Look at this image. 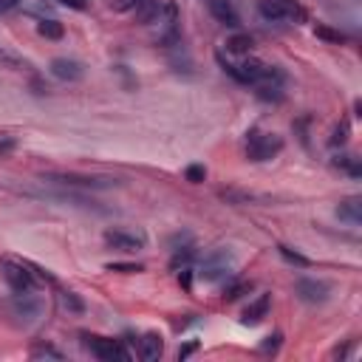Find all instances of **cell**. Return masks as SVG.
<instances>
[{
    "label": "cell",
    "mask_w": 362,
    "mask_h": 362,
    "mask_svg": "<svg viewBox=\"0 0 362 362\" xmlns=\"http://www.w3.org/2000/svg\"><path fill=\"white\" fill-rule=\"evenodd\" d=\"M0 280L14 291V294H25V291H37L40 288V277H37V269L17 260V257H8L3 255L0 257Z\"/></svg>",
    "instance_id": "1"
},
{
    "label": "cell",
    "mask_w": 362,
    "mask_h": 362,
    "mask_svg": "<svg viewBox=\"0 0 362 362\" xmlns=\"http://www.w3.org/2000/svg\"><path fill=\"white\" fill-rule=\"evenodd\" d=\"M283 150V139L277 133H266L260 127H252L246 133V158L249 161H272Z\"/></svg>",
    "instance_id": "2"
},
{
    "label": "cell",
    "mask_w": 362,
    "mask_h": 362,
    "mask_svg": "<svg viewBox=\"0 0 362 362\" xmlns=\"http://www.w3.org/2000/svg\"><path fill=\"white\" fill-rule=\"evenodd\" d=\"M232 266H235V257L229 249H215L209 252L201 266H198V274L206 280V283H218V280H226L232 274Z\"/></svg>",
    "instance_id": "3"
},
{
    "label": "cell",
    "mask_w": 362,
    "mask_h": 362,
    "mask_svg": "<svg viewBox=\"0 0 362 362\" xmlns=\"http://www.w3.org/2000/svg\"><path fill=\"white\" fill-rule=\"evenodd\" d=\"M42 297L40 294H34V291H25V294H14V300H11V305H8V311H11V317L20 322V325H31V322H37L40 317H42Z\"/></svg>",
    "instance_id": "4"
},
{
    "label": "cell",
    "mask_w": 362,
    "mask_h": 362,
    "mask_svg": "<svg viewBox=\"0 0 362 362\" xmlns=\"http://www.w3.org/2000/svg\"><path fill=\"white\" fill-rule=\"evenodd\" d=\"M82 339L85 348L102 362H130V351L119 339H107V337H82Z\"/></svg>",
    "instance_id": "5"
},
{
    "label": "cell",
    "mask_w": 362,
    "mask_h": 362,
    "mask_svg": "<svg viewBox=\"0 0 362 362\" xmlns=\"http://www.w3.org/2000/svg\"><path fill=\"white\" fill-rule=\"evenodd\" d=\"M42 181H54V184H71V187H90V189H107V187H116L119 181L116 178H107V175H79V173H45Z\"/></svg>",
    "instance_id": "6"
},
{
    "label": "cell",
    "mask_w": 362,
    "mask_h": 362,
    "mask_svg": "<svg viewBox=\"0 0 362 362\" xmlns=\"http://www.w3.org/2000/svg\"><path fill=\"white\" fill-rule=\"evenodd\" d=\"M331 283L328 280H320V277H300L297 283H294V294L303 300V303H308V305H320V303H325L328 297H331Z\"/></svg>",
    "instance_id": "7"
},
{
    "label": "cell",
    "mask_w": 362,
    "mask_h": 362,
    "mask_svg": "<svg viewBox=\"0 0 362 362\" xmlns=\"http://www.w3.org/2000/svg\"><path fill=\"white\" fill-rule=\"evenodd\" d=\"M105 243L110 249H119V252H136V249H144L147 246V235L144 232H133V229H105Z\"/></svg>",
    "instance_id": "8"
},
{
    "label": "cell",
    "mask_w": 362,
    "mask_h": 362,
    "mask_svg": "<svg viewBox=\"0 0 362 362\" xmlns=\"http://www.w3.org/2000/svg\"><path fill=\"white\" fill-rule=\"evenodd\" d=\"M257 11H260V17L269 20V23H283V20L303 17L300 6L291 3V0H257Z\"/></svg>",
    "instance_id": "9"
},
{
    "label": "cell",
    "mask_w": 362,
    "mask_h": 362,
    "mask_svg": "<svg viewBox=\"0 0 362 362\" xmlns=\"http://www.w3.org/2000/svg\"><path fill=\"white\" fill-rule=\"evenodd\" d=\"M48 68H51V74H54L57 79H62V82H79V79L85 76V65H82L79 59H74V57H54Z\"/></svg>",
    "instance_id": "10"
},
{
    "label": "cell",
    "mask_w": 362,
    "mask_h": 362,
    "mask_svg": "<svg viewBox=\"0 0 362 362\" xmlns=\"http://www.w3.org/2000/svg\"><path fill=\"white\" fill-rule=\"evenodd\" d=\"M136 351H139V356H141L144 362H156V359L164 354V339H161V334H156V331L141 334L139 342H136Z\"/></svg>",
    "instance_id": "11"
},
{
    "label": "cell",
    "mask_w": 362,
    "mask_h": 362,
    "mask_svg": "<svg viewBox=\"0 0 362 362\" xmlns=\"http://www.w3.org/2000/svg\"><path fill=\"white\" fill-rule=\"evenodd\" d=\"M206 8H209V14H212L218 23H223V25H229V28H238V25H240V14L235 11L232 0H206Z\"/></svg>",
    "instance_id": "12"
},
{
    "label": "cell",
    "mask_w": 362,
    "mask_h": 362,
    "mask_svg": "<svg viewBox=\"0 0 362 362\" xmlns=\"http://www.w3.org/2000/svg\"><path fill=\"white\" fill-rule=\"evenodd\" d=\"M269 308H272V294H260L257 300H252V303L246 305V311H243L240 322H243V325H257V322H263V320H266Z\"/></svg>",
    "instance_id": "13"
},
{
    "label": "cell",
    "mask_w": 362,
    "mask_h": 362,
    "mask_svg": "<svg viewBox=\"0 0 362 362\" xmlns=\"http://www.w3.org/2000/svg\"><path fill=\"white\" fill-rule=\"evenodd\" d=\"M337 218L345 221V223H351V226H359V223H362V198H359V195L345 198V201L337 206Z\"/></svg>",
    "instance_id": "14"
},
{
    "label": "cell",
    "mask_w": 362,
    "mask_h": 362,
    "mask_svg": "<svg viewBox=\"0 0 362 362\" xmlns=\"http://www.w3.org/2000/svg\"><path fill=\"white\" fill-rule=\"evenodd\" d=\"M252 45H255V40H252L249 34H232V37H226V42H223V48H226L229 54H240V57H246V54L252 51Z\"/></svg>",
    "instance_id": "15"
},
{
    "label": "cell",
    "mask_w": 362,
    "mask_h": 362,
    "mask_svg": "<svg viewBox=\"0 0 362 362\" xmlns=\"http://www.w3.org/2000/svg\"><path fill=\"white\" fill-rule=\"evenodd\" d=\"M37 34L45 37V40H62L65 25H62L59 20H40V23H37Z\"/></svg>",
    "instance_id": "16"
},
{
    "label": "cell",
    "mask_w": 362,
    "mask_h": 362,
    "mask_svg": "<svg viewBox=\"0 0 362 362\" xmlns=\"http://www.w3.org/2000/svg\"><path fill=\"white\" fill-rule=\"evenodd\" d=\"M314 34H317L320 40H325V42H334V45L348 42V34H342L339 28H331V25H325V23H317V25H314Z\"/></svg>",
    "instance_id": "17"
},
{
    "label": "cell",
    "mask_w": 362,
    "mask_h": 362,
    "mask_svg": "<svg viewBox=\"0 0 362 362\" xmlns=\"http://www.w3.org/2000/svg\"><path fill=\"white\" fill-rule=\"evenodd\" d=\"M28 356H31V359H57V362H62V359H65V354H62L59 348L48 345V342H40V345H34V348L28 351Z\"/></svg>",
    "instance_id": "18"
},
{
    "label": "cell",
    "mask_w": 362,
    "mask_h": 362,
    "mask_svg": "<svg viewBox=\"0 0 362 362\" xmlns=\"http://www.w3.org/2000/svg\"><path fill=\"white\" fill-rule=\"evenodd\" d=\"M246 291H252V280H235V283H229V286L223 288V300H226V303H235V300L243 297Z\"/></svg>",
    "instance_id": "19"
},
{
    "label": "cell",
    "mask_w": 362,
    "mask_h": 362,
    "mask_svg": "<svg viewBox=\"0 0 362 362\" xmlns=\"http://www.w3.org/2000/svg\"><path fill=\"white\" fill-rule=\"evenodd\" d=\"M59 305H62L65 311H71V314H82V311H85L82 297L74 294V291H59Z\"/></svg>",
    "instance_id": "20"
},
{
    "label": "cell",
    "mask_w": 362,
    "mask_h": 362,
    "mask_svg": "<svg viewBox=\"0 0 362 362\" xmlns=\"http://www.w3.org/2000/svg\"><path fill=\"white\" fill-rule=\"evenodd\" d=\"M348 136H351V122H348V119H342V122L334 127V133H331L328 144H331V147H342V144L348 141Z\"/></svg>",
    "instance_id": "21"
},
{
    "label": "cell",
    "mask_w": 362,
    "mask_h": 362,
    "mask_svg": "<svg viewBox=\"0 0 362 362\" xmlns=\"http://www.w3.org/2000/svg\"><path fill=\"white\" fill-rule=\"evenodd\" d=\"M277 252H280V257H286L288 263H294V266H300V269H308V266H311V260H308L305 255H300V252H294V249H288V246H277Z\"/></svg>",
    "instance_id": "22"
},
{
    "label": "cell",
    "mask_w": 362,
    "mask_h": 362,
    "mask_svg": "<svg viewBox=\"0 0 362 362\" xmlns=\"http://www.w3.org/2000/svg\"><path fill=\"white\" fill-rule=\"evenodd\" d=\"M0 65H6V68H11V71L28 68V62H25L23 57H17V54H11V51H6V48H0Z\"/></svg>",
    "instance_id": "23"
},
{
    "label": "cell",
    "mask_w": 362,
    "mask_h": 362,
    "mask_svg": "<svg viewBox=\"0 0 362 362\" xmlns=\"http://www.w3.org/2000/svg\"><path fill=\"white\" fill-rule=\"evenodd\" d=\"M334 164H337V167H345V170H348V175H354V178H359V175H362V167H359V161H356L354 156H337V158H334Z\"/></svg>",
    "instance_id": "24"
},
{
    "label": "cell",
    "mask_w": 362,
    "mask_h": 362,
    "mask_svg": "<svg viewBox=\"0 0 362 362\" xmlns=\"http://www.w3.org/2000/svg\"><path fill=\"white\" fill-rule=\"evenodd\" d=\"M184 178H187L189 184H201V181L206 178V167H204V164H189V167L184 170Z\"/></svg>",
    "instance_id": "25"
},
{
    "label": "cell",
    "mask_w": 362,
    "mask_h": 362,
    "mask_svg": "<svg viewBox=\"0 0 362 362\" xmlns=\"http://www.w3.org/2000/svg\"><path fill=\"white\" fill-rule=\"evenodd\" d=\"M280 345H283V334H269V337L260 342V348H257V351H260V354H274Z\"/></svg>",
    "instance_id": "26"
},
{
    "label": "cell",
    "mask_w": 362,
    "mask_h": 362,
    "mask_svg": "<svg viewBox=\"0 0 362 362\" xmlns=\"http://www.w3.org/2000/svg\"><path fill=\"white\" fill-rule=\"evenodd\" d=\"M141 263H107V272H122V274H136L141 272Z\"/></svg>",
    "instance_id": "27"
},
{
    "label": "cell",
    "mask_w": 362,
    "mask_h": 362,
    "mask_svg": "<svg viewBox=\"0 0 362 362\" xmlns=\"http://www.w3.org/2000/svg\"><path fill=\"white\" fill-rule=\"evenodd\" d=\"M178 272V283L184 286V291H192V266H181Z\"/></svg>",
    "instance_id": "28"
},
{
    "label": "cell",
    "mask_w": 362,
    "mask_h": 362,
    "mask_svg": "<svg viewBox=\"0 0 362 362\" xmlns=\"http://www.w3.org/2000/svg\"><path fill=\"white\" fill-rule=\"evenodd\" d=\"M195 351H198V342L192 339V342H187V345H181V348H178V359H187V356H189V354H195Z\"/></svg>",
    "instance_id": "29"
},
{
    "label": "cell",
    "mask_w": 362,
    "mask_h": 362,
    "mask_svg": "<svg viewBox=\"0 0 362 362\" xmlns=\"http://www.w3.org/2000/svg\"><path fill=\"white\" fill-rule=\"evenodd\" d=\"M136 3H139V0H116L113 8H116V11H124V8H133Z\"/></svg>",
    "instance_id": "30"
},
{
    "label": "cell",
    "mask_w": 362,
    "mask_h": 362,
    "mask_svg": "<svg viewBox=\"0 0 362 362\" xmlns=\"http://www.w3.org/2000/svg\"><path fill=\"white\" fill-rule=\"evenodd\" d=\"M14 150V139H3L0 141V156H6V153H11Z\"/></svg>",
    "instance_id": "31"
},
{
    "label": "cell",
    "mask_w": 362,
    "mask_h": 362,
    "mask_svg": "<svg viewBox=\"0 0 362 362\" xmlns=\"http://www.w3.org/2000/svg\"><path fill=\"white\" fill-rule=\"evenodd\" d=\"M23 0H0V11H11V8H17Z\"/></svg>",
    "instance_id": "32"
},
{
    "label": "cell",
    "mask_w": 362,
    "mask_h": 362,
    "mask_svg": "<svg viewBox=\"0 0 362 362\" xmlns=\"http://www.w3.org/2000/svg\"><path fill=\"white\" fill-rule=\"evenodd\" d=\"M59 3H62V6H68V8H76V11H79V8H85V0H59Z\"/></svg>",
    "instance_id": "33"
}]
</instances>
